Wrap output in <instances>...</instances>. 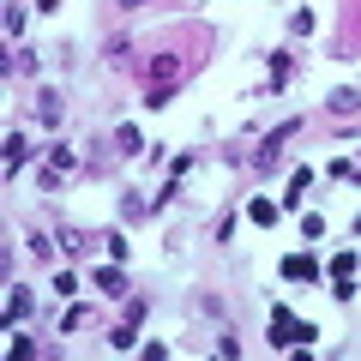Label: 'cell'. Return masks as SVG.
I'll return each mask as SVG.
<instances>
[{
  "instance_id": "cell-1",
  "label": "cell",
  "mask_w": 361,
  "mask_h": 361,
  "mask_svg": "<svg viewBox=\"0 0 361 361\" xmlns=\"http://www.w3.org/2000/svg\"><path fill=\"white\" fill-rule=\"evenodd\" d=\"M313 337H319V331H313V325H295V313H289V307H271V343H277V349L313 343Z\"/></svg>"
},
{
  "instance_id": "cell-2",
  "label": "cell",
  "mask_w": 361,
  "mask_h": 361,
  "mask_svg": "<svg viewBox=\"0 0 361 361\" xmlns=\"http://www.w3.org/2000/svg\"><path fill=\"white\" fill-rule=\"evenodd\" d=\"M90 283L103 289V295H127V271H121V259H109V265L90 271Z\"/></svg>"
},
{
  "instance_id": "cell-3",
  "label": "cell",
  "mask_w": 361,
  "mask_h": 361,
  "mask_svg": "<svg viewBox=\"0 0 361 361\" xmlns=\"http://www.w3.org/2000/svg\"><path fill=\"white\" fill-rule=\"evenodd\" d=\"M30 157H37V145H30V139H25V133H13V139H6V180H13V175H18V169H25V163H30Z\"/></svg>"
},
{
  "instance_id": "cell-4",
  "label": "cell",
  "mask_w": 361,
  "mask_h": 361,
  "mask_svg": "<svg viewBox=\"0 0 361 361\" xmlns=\"http://www.w3.org/2000/svg\"><path fill=\"white\" fill-rule=\"evenodd\" d=\"M283 277H289V283H307V277H319V259H313V253H289L283 259Z\"/></svg>"
},
{
  "instance_id": "cell-5",
  "label": "cell",
  "mask_w": 361,
  "mask_h": 361,
  "mask_svg": "<svg viewBox=\"0 0 361 361\" xmlns=\"http://www.w3.org/2000/svg\"><path fill=\"white\" fill-rule=\"evenodd\" d=\"M133 343H139V319L127 313V319H121L115 331H109V349H133Z\"/></svg>"
},
{
  "instance_id": "cell-6",
  "label": "cell",
  "mask_w": 361,
  "mask_h": 361,
  "mask_svg": "<svg viewBox=\"0 0 361 361\" xmlns=\"http://www.w3.org/2000/svg\"><path fill=\"white\" fill-rule=\"evenodd\" d=\"M6 319H30V295H25V289H6Z\"/></svg>"
},
{
  "instance_id": "cell-7",
  "label": "cell",
  "mask_w": 361,
  "mask_h": 361,
  "mask_svg": "<svg viewBox=\"0 0 361 361\" xmlns=\"http://www.w3.org/2000/svg\"><path fill=\"white\" fill-rule=\"evenodd\" d=\"M355 259H361V253H349V247H343V253H337L331 265H325V271H331V283H343V277H355Z\"/></svg>"
},
{
  "instance_id": "cell-8",
  "label": "cell",
  "mask_w": 361,
  "mask_h": 361,
  "mask_svg": "<svg viewBox=\"0 0 361 361\" xmlns=\"http://www.w3.org/2000/svg\"><path fill=\"white\" fill-rule=\"evenodd\" d=\"M115 151H127V157H139V151H145V139H139V127H127V121H121V133H115Z\"/></svg>"
},
{
  "instance_id": "cell-9",
  "label": "cell",
  "mask_w": 361,
  "mask_h": 361,
  "mask_svg": "<svg viewBox=\"0 0 361 361\" xmlns=\"http://www.w3.org/2000/svg\"><path fill=\"white\" fill-rule=\"evenodd\" d=\"M151 73H157V85H175V73H180V66H175V54H157V61H151Z\"/></svg>"
},
{
  "instance_id": "cell-10",
  "label": "cell",
  "mask_w": 361,
  "mask_h": 361,
  "mask_svg": "<svg viewBox=\"0 0 361 361\" xmlns=\"http://www.w3.org/2000/svg\"><path fill=\"white\" fill-rule=\"evenodd\" d=\"M49 169H61V175H66V169H78V157H73V145H54V151H49Z\"/></svg>"
},
{
  "instance_id": "cell-11",
  "label": "cell",
  "mask_w": 361,
  "mask_h": 361,
  "mask_svg": "<svg viewBox=\"0 0 361 361\" xmlns=\"http://www.w3.org/2000/svg\"><path fill=\"white\" fill-rule=\"evenodd\" d=\"M78 325H90V313H85V307H78V301H73V307H66V313H61V331H66V337H73V331H78Z\"/></svg>"
},
{
  "instance_id": "cell-12",
  "label": "cell",
  "mask_w": 361,
  "mask_h": 361,
  "mask_svg": "<svg viewBox=\"0 0 361 361\" xmlns=\"http://www.w3.org/2000/svg\"><path fill=\"white\" fill-rule=\"evenodd\" d=\"M331 109H337V115H349V109H361V90H331Z\"/></svg>"
},
{
  "instance_id": "cell-13",
  "label": "cell",
  "mask_w": 361,
  "mask_h": 361,
  "mask_svg": "<svg viewBox=\"0 0 361 361\" xmlns=\"http://www.w3.org/2000/svg\"><path fill=\"white\" fill-rule=\"evenodd\" d=\"M247 211H253V223H265V229H271V223H277V205H271V199H253V205H247Z\"/></svg>"
},
{
  "instance_id": "cell-14",
  "label": "cell",
  "mask_w": 361,
  "mask_h": 361,
  "mask_svg": "<svg viewBox=\"0 0 361 361\" xmlns=\"http://www.w3.org/2000/svg\"><path fill=\"white\" fill-rule=\"evenodd\" d=\"M37 115H42V121H61V97H54V90H42V103H37Z\"/></svg>"
},
{
  "instance_id": "cell-15",
  "label": "cell",
  "mask_w": 361,
  "mask_h": 361,
  "mask_svg": "<svg viewBox=\"0 0 361 361\" xmlns=\"http://www.w3.org/2000/svg\"><path fill=\"white\" fill-rule=\"evenodd\" d=\"M307 30H313V13H307V6H301V13H289V37H307Z\"/></svg>"
},
{
  "instance_id": "cell-16",
  "label": "cell",
  "mask_w": 361,
  "mask_h": 361,
  "mask_svg": "<svg viewBox=\"0 0 361 361\" xmlns=\"http://www.w3.org/2000/svg\"><path fill=\"white\" fill-rule=\"evenodd\" d=\"M18 30H25V6L13 0V6H6V37H18Z\"/></svg>"
},
{
  "instance_id": "cell-17",
  "label": "cell",
  "mask_w": 361,
  "mask_h": 361,
  "mask_svg": "<svg viewBox=\"0 0 361 361\" xmlns=\"http://www.w3.org/2000/svg\"><path fill=\"white\" fill-rule=\"evenodd\" d=\"M6 355H13V361H25V355H37V343H30V337H13V343H6Z\"/></svg>"
},
{
  "instance_id": "cell-18",
  "label": "cell",
  "mask_w": 361,
  "mask_h": 361,
  "mask_svg": "<svg viewBox=\"0 0 361 361\" xmlns=\"http://www.w3.org/2000/svg\"><path fill=\"white\" fill-rule=\"evenodd\" d=\"M121 217H127V223H133V217H145V199H139V193H127V199H121Z\"/></svg>"
},
{
  "instance_id": "cell-19",
  "label": "cell",
  "mask_w": 361,
  "mask_h": 361,
  "mask_svg": "<svg viewBox=\"0 0 361 361\" xmlns=\"http://www.w3.org/2000/svg\"><path fill=\"white\" fill-rule=\"evenodd\" d=\"M355 169H361V163H349V157H337V163H331V180H355Z\"/></svg>"
},
{
  "instance_id": "cell-20",
  "label": "cell",
  "mask_w": 361,
  "mask_h": 361,
  "mask_svg": "<svg viewBox=\"0 0 361 361\" xmlns=\"http://www.w3.org/2000/svg\"><path fill=\"white\" fill-rule=\"evenodd\" d=\"M121 6H151V0H121Z\"/></svg>"
}]
</instances>
